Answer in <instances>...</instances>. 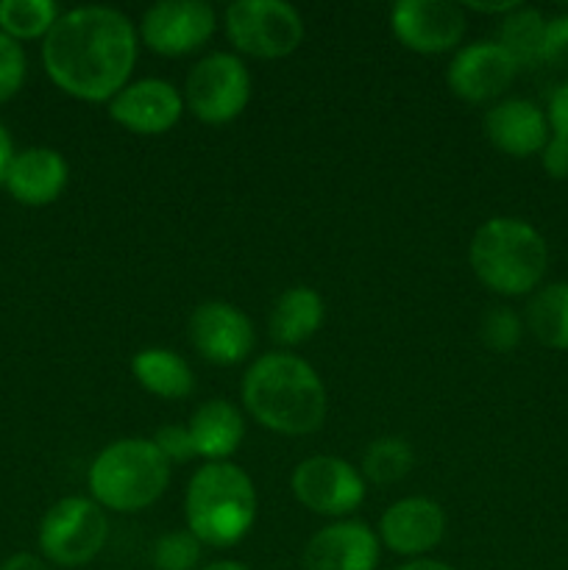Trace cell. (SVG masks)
<instances>
[{
	"label": "cell",
	"instance_id": "ba28073f",
	"mask_svg": "<svg viewBox=\"0 0 568 570\" xmlns=\"http://www.w3.org/2000/svg\"><path fill=\"white\" fill-rule=\"evenodd\" d=\"M251 98V76L234 53H209L189 70L184 106L209 126H223L243 115Z\"/></svg>",
	"mask_w": 568,
	"mask_h": 570
},
{
	"label": "cell",
	"instance_id": "7402d4cb",
	"mask_svg": "<svg viewBox=\"0 0 568 570\" xmlns=\"http://www.w3.org/2000/svg\"><path fill=\"white\" fill-rule=\"evenodd\" d=\"M527 326L546 348L568 351V284L540 287L527 304Z\"/></svg>",
	"mask_w": 568,
	"mask_h": 570
},
{
	"label": "cell",
	"instance_id": "5b68a950",
	"mask_svg": "<svg viewBox=\"0 0 568 570\" xmlns=\"http://www.w3.org/2000/svg\"><path fill=\"white\" fill-rule=\"evenodd\" d=\"M92 501L111 512H139L156 504L170 484V462L154 440L126 438L106 445L89 465Z\"/></svg>",
	"mask_w": 568,
	"mask_h": 570
},
{
	"label": "cell",
	"instance_id": "52a82bcc",
	"mask_svg": "<svg viewBox=\"0 0 568 570\" xmlns=\"http://www.w3.org/2000/svg\"><path fill=\"white\" fill-rule=\"evenodd\" d=\"M234 48L254 59H284L304 42V20L284 0H237L226 9Z\"/></svg>",
	"mask_w": 568,
	"mask_h": 570
},
{
	"label": "cell",
	"instance_id": "5bb4252c",
	"mask_svg": "<svg viewBox=\"0 0 568 570\" xmlns=\"http://www.w3.org/2000/svg\"><path fill=\"white\" fill-rule=\"evenodd\" d=\"M184 98L161 78H143L123 87L109 100V117L134 134H165L178 122Z\"/></svg>",
	"mask_w": 568,
	"mask_h": 570
},
{
	"label": "cell",
	"instance_id": "30bf717a",
	"mask_svg": "<svg viewBox=\"0 0 568 570\" xmlns=\"http://www.w3.org/2000/svg\"><path fill=\"white\" fill-rule=\"evenodd\" d=\"M215 28V9L204 0H161L143 14L139 37L159 56H187L204 48Z\"/></svg>",
	"mask_w": 568,
	"mask_h": 570
},
{
	"label": "cell",
	"instance_id": "8d00e7d4",
	"mask_svg": "<svg viewBox=\"0 0 568 570\" xmlns=\"http://www.w3.org/2000/svg\"><path fill=\"white\" fill-rule=\"evenodd\" d=\"M204 570H251V568L239 566V562H232V560H221V562H212V566H206Z\"/></svg>",
	"mask_w": 568,
	"mask_h": 570
},
{
	"label": "cell",
	"instance_id": "d4e9b609",
	"mask_svg": "<svg viewBox=\"0 0 568 570\" xmlns=\"http://www.w3.org/2000/svg\"><path fill=\"white\" fill-rule=\"evenodd\" d=\"M415 465V451L404 438H379L373 440L362 456V479L373 484L401 482Z\"/></svg>",
	"mask_w": 568,
	"mask_h": 570
},
{
	"label": "cell",
	"instance_id": "4fadbf2b",
	"mask_svg": "<svg viewBox=\"0 0 568 570\" xmlns=\"http://www.w3.org/2000/svg\"><path fill=\"white\" fill-rule=\"evenodd\" d=\"M518 76V65L499 42H473L457 50L449 65V87L468 104L501 98Z\"/></svg>",
	"mask_w": 568,
	"mask_h": 570
},
{
	"label": "cell",
	"instance_id": "ffe728a7",
	"mask_svg": "<svg viewBox=\"0 0 568 570\" xmlns=\"http://www.w3.org/2000/svg\"><path fill=\"white\" fill-rule=\"evenodd\" d=\"M326 306L323 298L312 287H290L276 298L271 309V328L273 343L278 345H301L323 326Z\"/></svg>",
	"mask_w": 568,
	"mask_h": 570
},
{
	"label": "cell",
	"instance_id": "603a6c76",
	"mask_svg": "<svg viewBox=\"0 0 568 570\" xmlns=\"http://www.w3.org/2000/svg\"><path fill=\"white\" fill-rule=\"evenodd\" d=\"M546 22L549 20L538 9H527V6H518L501 20L496 42L507 50V56L518 65V70L543 61Z\"/></svg>",
	"mask_w": 568,
	"mask_h": 570
},
{
	"label": "cell",
	"instance_id": "83f0119b",
	"mask_svg": "<svg viewBox=\"0 0 568 570\" xmlns=\"http://www.w3.org/2000/svg\"><path fill=\"white\" fill-rule=\"evenodd\" d=\"M26 72L28 61L22 45L0 31V104H6V100L20 92L22 83H26Z\"/></svg>",
	"mask_w": 568,
	"mask_h": 570
},
{
	"label": "cell",
	"instance_id": "2e32d148",
	"mask_svg": "<svg viewBox=\"0 0 568 570\" xmlns=\"http://www.w3.org/2000/svg\"><path fill=\"white\" fill-rule=\"evenodd\" d=\"M376 566L379 540L360 521L323 527L304 549V570H376Z\"/></svg>",
	"mask_w": 568,
	"mask_h": 570
},
{
	"label": "cell",
	"instance_id": "e0dca14e",
	"mask_svg": "<svg viewBox=\"0 0 568 570\" xmlns=\"http://www.w3.org/2000/svg\"><path fill=\"white\" fill-rule=\"evenodd\" d=\"M484 134L501 154L523 159L549 142V117L532 100L507 98L484 115Z\"/></svg>",
	"mask_w": 568,
	"mask_h": 570
},
{
	"label": "cell",
	"instance_id": "6da1fadb",
	"mask_svg": "<svg viewBox=\"0 0 568 570\" xmlns=\"http://www.w3.org/2000/svg\"><path fill=\"white\" fill-rule=\"evenodd\" d=\"M134 61L137 31L123 11L106 6L65 11L42 39L50 81L87 104H104L128 87Z\"/></svg>",
	"mask_w": 568,
	"mask_h": 570
},
{
	"label": "cell",
	"instance_id": "f546056e",
	"mask_svg": "<svg viewBox=\"0 0 568 570\" xmlns=\"http://www.w3.org/2000/svg\"><path fill=\"white\" fill-rule=\"evenodd\" d=\"M156 449L165 454V460L170 462H189L195 456V445L193 438H189L187 426H161L154 438Z\"/></svg>",
	"mask_w": 568,
	"mask_h": 570
},
{
	"label": "cell",
	"instance_id": "836d02e7",
	"mask_svg": "<svg viewBox=\"0 0 568 570\" xmlns=\"http://www.w3.org/2000/svg\"><path fill=\"white\" fill-rule=\"evenodd\" d=\"M11 159H14V148H11V137L6 131V126L0 122V184H3L6 170H9Z\"/></svg>",
	"mask_w": 568,
	"mask_h": 570
},
{
	"label": "cell",
	"instance_id": "f1b7e54d",
	"mask_svg": "<svg viewBox=\"0 0 568 570\" xmlns=\"http://www.w3.org/2000/svg\"><path fill=\"white\" fill-rule=\"evenodd\" d=\"M543 61L555 67V70L568 72V14H560L546 22Z\"/></svg>",
	"mask_w": 568,
	"mask_h": 570
},
{
	"label": "cell",
	"instance_id": "9c48e42d",
	"mask_svg": "<svg viewBox=\"0 0 568 570\" xmlns=\"http://www.w3.org/2000/svg\"><path fill=\"white\" fill-rule=\"evenodd\" d=\"M293 495L315 515L343 518L365 501V479L340 456L317 454L293 471Z\"/></svg>",
	"mask_w": 568,
	"mask_h": 570
},
{
	"label": "cell",
	"instance_id": "3957f363",
	"mask_svg": "<svg viewBox=\"0 0 568 570\" xmlns=\"http://www.w3.org/2000/svg\"><path fill=\"white\" fill-rule=\"evenodd\" d=\"M184 512L187 529L200 546H237L256 521L254 482L232 462H206L189 479Z\"/></svg>",
	"mask_w": 568,
	"mask_h": 570
},
{
	"label": "cell",
	"instance_id": "44dd1931",
	"mask_svg": "<svg viewBox=\"0 0 568 570\" xmlns=\"http://www.w3.org/2000/svg\"><path fill=\"white\" fill-rule=\"evenodd\" d=\"M131 373L143 390L159 399H187L195 390L193 367L176 351L143 348L134 354Z\"/></svg>",
	"mask_w": 568,
	"mask_h": 570
},
{
	"label": "cell",
	"instance_id": "7a4b0ae2",
	"mask_svg": "<svg viewBox=\"0 0 568 570\" xmlns=\"http://www.w3.org/2000/svg\"><path fill=\"white\" fill-rule=\"evenodd\" d=\"M243 404L251 417L271 432L304 438L326 421L329 395L310 362L273 351L259 356L245 373Z\"/></svg>",
	"mask_w": 568,
	"mask_h": 570
},
{
	"label": "cell",
	"instance_id": "4dcf8cb0",
	"mask_svg": "<svg viewBox=\"0 0 568 570\" xmlns=\"http://www.w3.org/2000/svg\"><path fill=\"white\" fill-rule=\"evenodd\" d=\"M540 161H543L546 176L557 178V181H566L568 178V139L562 137H549V142L540 150Z\"/></svg>",
	"mask_w": 568,
	"mask_h": 570
},
{
	"label": "cell",
	"instance_id": "8fae6325",
	"mask_svg": "<svg viewBox=\"0 0 568 570\" xmlns=\"http://www.w3.org/2000/svg\"><path fill=\"white\" fill-rule=\"evenodd\" d=\"M390 28L415 53H449L466 37V11L449 0H401L390 11Z\"/></svg>",
	"mask_w": 568,
	"mask_h": 570
},
{
	"label": "cell",
	"instance_id": "8992f818",
	"mask_svg": "<svg viewBox=\"0 0 568 570\" xmlns=\"http://www.w3.org/2000/svg\"><path fill=\"white\" fill-rule=\"evenodd\" d=\"M106 538H109V521L104 507L81 495L56 501L39 523L42 557L61 568L92 562L104 551Z\"/></svg>",
	"mask_w": 568,
	"mask_h": 570
},
{
	"label": "cell",
	"instance_id": "4316f807",
	"mask_svg": "<svg viewBox=\"0 0 568 570\" xmlns=\"http://www.w3.org/2000/svg\"><path fill=\"white\" fill-rule=\"evenodd\" d=\"M523 323L510 306H496L488 315L482 317V326H479V337L496 354H507V351L516 348L521 343Z\"/></svg>",
	"mask_w": 568,
	"mask_h": 570
},
{
	"label": "cell",
	"instance_id": "e575fe53",
	"mask_svg": "<svg viewBox=\"0 0 568 570\" xmlns=\"http://www.w3.org/2000/svg\"><path fill=\"white\" fill-rule=\"evenodd\" d=\"M395 570H454V568L445 566V562H438V560H412V562H407V566H401Z\"/></svg>",
	"mask_w": 568,
	"mask_h": 570
},
{
	"label": "cell",
	"instance_id": "ac0fdd59",
	"mask_svg": "<svg viewBox=\"0 0 568 570\" xmlns=\"http://www.w3.org/2000/svg\"><path fill=\"white\" fill-rule=\"evenodd\" d=\"M70 167L53 148H26L6 170V189L22 206H48L65 193Z\"/></svg>",
	"mask_w": 568,
	"mask_h": 570
},
{
	"label": "cell",
	"instance_id": "d6a6232c",
	"mask_svg": "<svg viewBox=\"0 0 568 570\" xmlns=\"http://www.w3.org/2000/svg\"><path fill=\"white\" fill-rule=\"evenodd\" d=\"M0 570H50L45 566V560H39L37 554H28V551H20V554H11L9 560L0 566Z\"/></svg>",
	"mask_w": 568,
	"mask_h": 570
},
{
	"label": "cell",
	"instance_id": "484cf974",
	"mask_svg": "<svg viewBox=\"0 0 568 570\" xmlns=\"http://www.w3.org/2000/svg\"><path fill=\"white\" fill-rule=\"evenodd\" d=\"M200 562V540L189 529L165 532L154 546L156 570H195Z\"/></svg>",
	"mask_w": 568,
	"mask_h": 570
},
{
	"label": "cell",
	"instance_id": "277c9868",
	"mask_svg": "<svg viewBox=\"0 0 568 570\" xmlns=\"http://www.w3.org/2000/svg\"><path fill=\"white\" fill-rule=\"evenodd\" d=\"M473 276L499 295H527L543 282L549 248L535 226L518 217H490L471 239Z\"/></svg>",
	"mask_w": 568,
	"mask_h": 570
},
{
	"label": "cell",
	"instance_id": "d6986e66",
	"mask_svg": "<svg viewBox=\"0 0 568 570\" xmlns=\"http://www.w3.org/2000/svg\"><path fill=\"white\" fill-rule=\"evenodd\" d=\"M187 432L193 438L195 456L226 462V456H232L243 443L245 421L232 401L212 399L193 412Z\"/></svg>",
	"mask_w": 568,
	"mask_h": 570
},
{
	"label": "cell",
	"instance_id": "cb8c5ba5",
	"mask_svg": "<svg viewBox=\"0 0 568 570\" xmlns=\"http://www.w3.org/2000/svg\"><path fill=\"white\" fill-rule=\"evenodd\" d=\"M59 17L61 11L53 0H0V31L17 42L45 39Z\"/></svg>",
	"mask_w": 568,
	"mask_h": 570
},
{
	"label": "cell",
	"instance_id": "7c38bea8",
	"mask_svg": "<svg viewBox=\"0 0 568 570\" xmlns=\"http://www.w3.org/2000/svg\"><path fill=\"white\" fill-rule=\"evenodd\" d=\"M189 343L212 365H239L254 351V323L226 301H206L189 315Z\"/></svg>",
	"mask_w": 568,
	"mask_h": 570
},
{
	"label": "cell",
	"instance_id": "d590c367",
	"mask_svg": "<svg viewBox=\"0 0 568 570\" xmlns=\"http://www.w3.org/2000/svg\"><path fill=\"white\" fill-rule=\"evenodd\" d=\"M468 9L484 11V14H496V11H505V14H510L512 9H518V3H468Z\"/></svg>",
	"mask_w": 568,
	"mask_h": 570
},
{
	"label": "cell",
	"instance_id": "9a60e30c",
	"mask_svg": "<svg viewBox=\"0 0 568 570\" xmlns=\"http://www.w3.org/2000/svg\"><path fill=\"white\" fill-rule=\"evenodd\" d=\"M445 534V512L438 501L412 499L395 501L379 521V538L390 551L401 557H421L440 546Z\"/></svg>",
	"mask_w": 568,
	"mask_h": 570
},
{
	"label": "cell",
	"instance_id": "1f68e13d",
	"mask_svg": "<svg viewBox=\"0 0 568 570\" xmlns=\"http://www.w3.org/2000/svg\"><path fill=\"white\" fill-rule=\"evenodd\" d=\"M549 126L551 131H555V137L568 139V81H562L560 87L551 92Z\"/></svg>",
	"mask_w": 568,
	"mask_h": 570
}]
</instances>
